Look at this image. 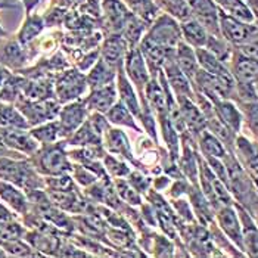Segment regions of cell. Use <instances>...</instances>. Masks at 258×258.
<instances>
[{
    "label": "cell",
    "instance_id": "6da1fadb",
    "mask_svg": "<svg viewBox=\"0 0 258 258\" xmlns=\"http://www.w3.org/2000/svg\"><path fill=\"white\" fill-rule=\"evenodd\" d=\"M223 161L227 171V189L235 204L243 207L255 217L258 213V192L254 180L242 167L233 152H229Z\"/></svg>",
    "mask_w": 258,
    "mask_h": 258
},
{
    "label": "cell",
    "instance_id": "7a4b0ae2",
    "mask_svg": "<svg viewBox=\"0 0 258 258\" xmlns=\"http://www.w3.org/2000/svg\"><path fill=\"white\" fill-rule=\"evenodd\" d=\"M227 67L236 81V103L257 100L255 87L258 86V60L233 47Z\"/></svg>",
    "mask_w": 258,
    "mask_h": 258
},
{
    "label": "cell",
    "instance_id": "3957f363",
    "mask_svg": "<svg viewBox=\"0 0 258 258\" xmlns=\"http://www.w3.org/2000/svg\"><path fill=\"white\" fill-rule=\"evenodd\" d=\"M0 179L18 186L25 194L44 189V177L34 168L30 158L0 157Z\"/></svg>",
    "mask_w": 258,
    "mask_h": 258
},
{
    "label": "cell",
    "instance_id": "277c9868",
    "mask_svg": "<svg viewBox=\"0 0 258 258\" xmlns=\"http://www.w3.org/2000/svg\"><path fill=\"white\" fill-rule=\"evenodd\" d=\"M28 158L43 177L59 176L73 171V161L68 157L65 140L40 145L39 149Z\"/></svg>",
    "mask_w": 258,
    "mask_h": 258
},
{
    "label": "cell",
    "instance_id": "5b68a950",
    "mask_svg": "<svg viewBox=\"0 0 258 258\" xmlns=\"http://www.w3.org/2000/svg\"><path fill=\"white\" fill-rule=\"evenodd\" d=\"M198 184L214 210H219L223 205H230L235 202L227 186L214 174L207 159L201 154H198Z\"/></svg>",
    "mask_w": 258,
    "mask_h": 258
},
{
    "label": "cell",
    "instance_id": "8992f818",
    "mask_svg": "<svg viewBox=\"0 0 258 258\" xmlns=\"http://www.w3.org/2000/svg\"><path fill=\"white\" fill-rule=\"evenodd\" d=\"M14 105L22 114V117L27 119L28 127H34L41 122L56 119L60 111V106H62L56 100V98L34 100L25 98L24 95H21L20 98L15 100Z\"/></svg>",
    "mask_w": 258,
    "mask_h": 258
},
{
    "label": "cell",
    "instance_id": "52a82bcc",
    "mask_svg": "<svg viewBox=\"0 0 258 258\" xmlns=\"http://www.w3.org/2000/svg\"><path fill=\"white\" fill-rule=\"evenodd\" d=\"M87 89L86 73L80 71L79 68L63 70L55 76V98L60 105L83 98Z\"/></svg>",
    "mask_w": 258,
    "mask_h": 258
},
{
    "label": "cell",
    "instance_id": "ba28073f",
    "mask_svg": "<svg viewBox=\"0 0 258 258\" xmlns=\"http://www.w3.org/2000/svg\"><path fill=\"white\" fill-rule=\"evenodd\" d=\"M145 36L161 46L170 47V49H176L177 44L183 40L180 21L165 12L159 14L158 17L149 24Z\"/></svg>",
    "mask_w": 258,
    "mask_h": 258
},
{
    "label": "cell",
    "instance_id": "9c48e42d",
    "mask_svg": "<svg viewBox=\"0 0 258 258\" xmlns=\"http://www.w3.org/2000/svg\"><path fill=\"white\" fill-rule=\"evenodd\" d=\"M220 34L229 44L233 47H239L251 40L258 33L257 22H246L238 20L219 9Z\"/></svg>",
    "mask_w": 258,
    "mask_h": 258
},
{
    "label": "cell",
    "instance_id": "30bf717a",
    "mask_svg": "<svg viewBox=\"0 0 258 258\" xmlns=\"http://www.w3.org/2000/svg\"><path fill=\"white\" fill-rule=\"evenodd\" d=\"M102 146L108 154H112L118 158L124 159L130 162L132 167H136V170H140L139 162L133 154L130 139L121 127L109 125L102 135Z\"/></svg>",
    "mask_w": 258,
    "mask_h": 258
},
{
    "label": "cell",
    "instance_id": "8fae6325",
    "mask_svg": "<svg viewBox=\"0 0 258 258\" xmlns=\"http://www.w3.org/2000/svg\"><path fill=\"white\" fill-rule=\"evenodd\" d=\"M89 115H90V111L84 102V98L63 103L60 106V111L58 114V118H56L59 122L60 139H68L87 119Z\"/></svg>",
    "mask_w": 258,
    "mask_h": 258
},
{
    "label": "cell",
    "instance_id": "7c38bea8",
    "mask_svg": "<svg viewBox=\"0 0 258 258\" xmlns=\"http://www.w3.org/2000/svg\"><path fill=\"white\" fill-rule=\"evenodd\" d=\"M122 67H124L125 76L132 81V84L135 86L139 98H142L143 92H145V87H146L148 81L151 79V74H149L146 62L143 59V55L140 52L139 46L128 47Z\"/></svg>",
    "mask_w": 258,
    "mask_h": 258
},
{
    "label": "cell",
    "instance_id": "4fadbf2b",
    "mask_svg": "<svg viewBox=\"0 0 258 258\" xmlns=\"http://www.w3.org/2000/svg\"><path fill=\"white\" fill-rule=\"evenodd\" d=\"M0 140L6 148L22 157H31L40 148V143L30 133V128L0 127Z\"/></svg>",
    "mask_w": 258,
    "mask_h": 258
},
{
    "label": "cell",
    "instance_id": "5bb4252c",
    "mask_svg": "<svg viewBox=\"0 0 258 258\" xmlns=\"http://www.w3.org/2000/svg\"><path fill=\"white\" fill-rule=\"evenodd\" d=\"M214 220H216L217 226L220 227V230L243 252L242 226H240V220H239V214L236 211L235 202L230 204V205H223V207H220L219 210H216Z\"/></svg>",
    "mask_w": 258,
    "mask_h": 258
},
{
    "label": "cell",
    "instance_id": "9a60e30c",
    "mask_svg": "<svg viewBox=\"0 0 258 258\" xmlns=\"http://www.w3.org/2000/svg\"><path fill=\"white\" fill-rule=\"evenodd\" d=\"M139 49L143 55V59L148 65L151 76H158L159 71H162L165 60L174 56V52H176V49L164 47L151 39H148L146 36H143L140 40Z\"/></svg>",
    "mask_w": 258,
    "mask_h": 258
},
{
    "label": "cell",
    "instance_id": "2e32d148",
    "mask_svg": "<svg viewBox=\"0 0 258 258\" xmlns=\"http://www.w3.org/2000/svg\"><path fill=\"white\" fill-rule=\"evenodd\" d=\"M162 73L165 76V80H167L171 92L174 93V98L187 96V98L195 99L194 84H192L190 80L184 76V73L180 70L179 65L174 60V56H171L170 59L165 60V63L162 67Z\"/></svg>",
    "mask_w": 258,
    "mask_h": 258
},
{
    "label": "cell",
    "instance_id": "e0dca14e",
    "mask_svg": "<svg viewBox=\"0 0 258 258\" xmlns=\"http://www.w3.org/2000/svg\"><path fill=\"white\" fill-rule=\"evenodd\" d=\"M192 11V18L202 24L210 34L221 36L220 34L219 8L214 0H189L187 2Z\"/></svg>",
    "mask_w": 258,
    "mask_h": 258
},
{
    "label": "cell",
    "instance_id": "ac0fdd59",
    "mask_svg": "<svg viewBox=\"0 0 258 258\" xmlns=\"http://www.w3.org/2000/svg\"><path fill=\"white\" fill-rule=\"evenodd\" d=\"M239 214L240 226H242V242H243V252L246 257L258 258V223L255 217L246 211L243 207L235 204Z\"/></svg>",
    "mask_w": 258,
    "mask_h": 258
},
{
    "label": "cell",
    "instance_id": "d6986e66",
    "mask_svg": "<svg viewBox=\"0 0 258 258\" xmlns=\"http://www.w3.org/2000/svg\"><path fill=\"white\" fill-rule=\"evenodd\" d=\"M127 50H128V44L119 33L106 34V37L103 39L99 47L100 58L108 65H111L117 70L124 63Z\"/></svg>",
    "mask_w": 258,
    "mask_h": 258
},
{
    "label": "cell",
    "instance_id": "ffe728a7",
    "mask_svg": "<svg viewBox=\"0 0 258 258\" xmlns=\"http://www.w3.org/2000/svg\"><path fill=\"white\" fill-rule=\"evenodd\" d=\"M176 100L179 103L180 112H181L183 119H184L186 130L197 140L199 135L204 130H207V121H205V117H204L201 108L195 102V99L187 98V96H180V98H176Z\"/></svg>",
    "mask_w": 258,
    "mask_h": 258
},
{
    "label": "cell",
    "instance_id": "44dd1931",
    "mask_svg": "<svg viewBox=\"0 0 258 258\" xmlns=\"http://www.w3.org/2000/svg\"><path fill=\"white\" fill-rule=\"evenodd\" d=\"M83 98H84V102L90 112L106 114V111L118 100L117 84L111 83V84H106L102 87L90 89V92Z\"/></svg>",
    "mask_w": 258,
    "mask_h": 258
},
{
    "label": "cell",
    "instance_id": "7402d4cb",
    "mask_svg": "<svg viewBox=\"0 0 258 258\" xmlns=\"http://www.w3.org/2000/svg\"><path fill=\"white\" fill-rule=\"evenodd\" d=\"M102 12H103V21L109 34L121 33L125 22L133 14L124 5L122 0H102Z\"/></svg>",
    "mask_w": 258,
    "mask_h": 258
},
{
    "label": "cell",
    "instance_id": "603a6c76",
    "mask_svg": "<svg viewBox=\"0 0 258 258\" xmlns=\"http://www.w3.org/2000/svg\"><path fill=\"white\" fill-rule=\"evenodd\" d=\"M0 201L20 217H24L31 210V204L27 194L18 186L2 179H0Z\"/></svg>",
    "mask_w": 258,
    "mask_h": 258
},
{
    "label": "cell",
    "instance_id": "cb8c5ba5",
    "mask_svg": "<svg viewBox=\"0 0 258 258\" xmlns=\"http://www.w3.org/2000/svg\"><path fill=\"white\" fill-rule=\"evenodd\" d=\"M30 59V53L27 50V46H22L18 40H8L0 47V65L12 70L20 71L22 70Z\"/></svg>",
    "mask_w": 258,
    "mask_h": 258
},
{
    "label": "cell",
    "instance_id": "d4e9b609",
    "mask_svg": "<svg viewBox=\"0 0 258 258\" xmlns=\"http://www.w3.org/2000/svg\"><path fill=\"white\" fill-rule=\"evenodd\" d=\"M214 112L233 133L239 135L243 132V114L235 100L216 99L211 102Z\"/></svg>",
    "mask_w": 258,
    "mask_h": 258
},
{
    "label": "cell",
    "instance_id": "484cf974",
    "mask_svg": "<svg viewBox=\"0 0 258 258\" xmlns=\"http://www.w3.org/2000/svg\"><path fill=\"white\" fill-rule=\"evenodd\" d=\"M186 198L189 199L190 207L194 210V214L197 217V221L202 226H208L210 223L214 221L216 216V210L213 208V205L210 204V201L204 195V192L201 190L199 184H190L189 192L186 195Z\"/></svg>",
    "mask_w": 258,
    "mask_h": 258
},
{
    "label": "cell",
    "instance_id": "4316f807",
    "mask_svg": "<svg viewBox=\"0 0 258 258\" xmlns=\"http://www.w3.org/2000/svg\"><path fill=\"white\" fill-rule=\"evenodd\" d=\"M115 84H117V90H118V99L133 112V115L136 118L139 119L140 109H142L139 95H138L135 86L132 84V81L125 76V71H124V67L122 65L117 70Z\"/></svg>",
    "mask_w": 258,
    "mask_h": 258
},
{
    "label": "cell",
    "instance_id": "83f0119b",
    "mask_svg": "<svg viewBox=\"0 0 258 258\" xmlns=\"http://www.w3.org/2000/svg\"><path fill=\"white\" fill-rule=\"evenodd\" d=\"M106 119L109 121L111 125H115V127H125V128H130L136 133H145L142 125L138 122V118L133 115V112L121 102V100H117L105 114Z\"/></svg>",
    "mask_w": 258,
    "mask_h": 258
},
{
    "label": "cell",
    "instance_id": "f1b7e54d",
    "mask_svg": "<svg viewBox=\"0 0 258 258\" xmlns=\"http://www.w3.org/2000/svg\"><path fill=\"white\" fill-rule=\"evenodd\" d=\"M174 60L179 65V68L184 73V76L190 81H194L195 74L198 73L199 63L197 58V52L192 46H189L186 41H180L174 52Z\"/></svg>",
    "mask_w": 258,
    "mask_h": 258
},
{
    "label": "cell",
    "instance_id": "f546056e",
    "mask_svg": "<svg viewBox=\"0 0 258 258\" xmlns=\"http://www.w3.org/2000/svg\"><path fill=\"white\" fill-rule=\"evenodd\" d=\"M67 146H77V148H84V146H99L102 145V135L98 133V130L93 127L90 119H87L80 125L79 128L68 138L65 139Z\"/></svg>",
    "mask_w": 258,
    "mask_h": 258
},
{
    "label": "cell",
    "instance_id": "4dcf8cb0",
    "mask_svg": "<svg viewBox=\"0 0 258 258\" xmlns=\"http://www.w3.org/2000/svg\"><path fill=\"white\" fill-rule=\"evenodd\" d=\"M180 28H181V39H183V41H186L194 49L205 47L207 46L210 33L195 18H189V20L181 21L180 22Z\"/></svg>",
    "mask_w": 258,
    "mask_h": 258
},
{
    "label": "cell",
    "instance_id": "1f68e13d",
    "mask_svg": "<svg viewBox=\"0 0 258 258\" xmlns=\"http://www.w3.org/2000/svg\"><path fill=\"white\" fill-rule=\"evenodd\" d=\"M86 77H87L89 90L96 89V87H102V86L115 83L117 68L108 65L102 58H99L95 62V65L89 70V73H86Z\"/></svg>",
    "mask_w": 258,
    "mask_h": 258
},
{
    "label": "cell",
    "instance_id": "d6a6232c",
    "mask_svg": "<svg viewBox=\"0 0 258 258\" xmlns=\"http://www.w3.org/2000/svg\"><path fill=\"white\" fill-rule=\"evenodd\" d=\"M197 145H198L199 154L202 157H213V158L224 159V157L229 154L227 148L224 143L213 135L210 130H204L198 138H197Z\"/></svg>",
    "mask_w": 258,
    "mask_h": 258
},
{
    "label": "cell",
    "instance_id": "836d02e7",
    "mask_svg": "<svg viewBox=\"0 0 258 258\" xmlns=\"http://www.w3.org/2000/svg\"><path fill=\"white\" fill-rule=\"evenodd\" d=\"M44 27H46L44 17H40L36 14H28L25 15V21L17 34V40L22 46H28L33 40L43 33Z\"/></svg>",
    "mask_w": 258,
    "mask_h": 258
},
{
    "label": "cell",
    "instance_id": "e575fe53",
    "mask_svg": "<svg viewBox=\"0 0 258 258\" xmlns=\"http://www.w3.org/2000/svg\"><path fill=\"white\" fill-rule=\"evenodd\" d=\"M148 27H149V24H146L138 15L132 14V17L125 22V25H124V28L121 30L119 34L125 39L128 47H135V46H139L140 40L145 36Z\"/></svg>",
    "mask_w": 258,
    "mask_h": 258
},
{
    "label": "cell",
    "instance_id": "d590c367",
    "mask_svg": "<svg viewBox=\"0 0 258 258\" xmlns=\"http://www.w3.org/2000/svg\"><path fill=\"white\" fill-rule=\"evenodd\" d=\"M30 133L40 145H49V143H55L58 140H62L58 119H50V121L41 122L39 125L30 127Z\"/></svg>",
    "mask_w": 258,
    "mask_h": 258
},
{
    "label": "cell",
    "instance_id": "8d00e7d4",
    "mask_svg": "<svg viewBox=\"0 0 258 258\" xmlns=\"http://www.w3.org/2000/svg\"><path fill=\"white\" fill-rule=\"evenodd\" d=\"M220 11L246 22H255V17L243 0H214Z\"/></svg>",
    "mask_w": 258,
    "mask_h": 258
},
{
    "label": "cell",
    "instance_id": "74e56055",
    "mask_svg": "<svg viewBox=\"0 0 258 258\" xmlns=\"http://www.w3.org/2000/svg\"><path fill=\"white\" fill-rule=\"evenodd\" d=\"M124 5L146 24H151L161 14V9L154 0H122Z\"/></svg>",
    "mask_w": 258,
    "mask_h": 258
},
{
    "label": "cell",
    "instance_id": "f35d334b",
    "mask_svg": "<svg viewBox=\"0 0 258 258\" xmlns=\"http://www.w3.org/2000/svg\"><path fill=\"white\" fill-rule=\"evenodd\" d=\"M0 127H17V128H30L27 119L22 117L14 103L0 100Z\"/></svg>",
    "mask_w": 258,
    "mask_h": 258
},
{
    "label": "cell",
    "instance_id": "ab89813d",
    "mask_svg": "<svg viewBox=\"0 0 258 258\" xmlns=\"http://www.w3.org/2000/svg\"><path fill=\"white\" fill-rule=\"evenodd\" d=\"M103 168L106 171V174L112 180L115 179H125L130 173H132V164L118 158L112 154H105L102 158Z\"/></svg>",
    "mask_w": 258,
    "mask_h": 258
},
{
    "label": "cell",
    "instance_id": "60d3db41",
    "mask_svg": "<svg viewBox=\"0 0 258 258\" xmlns=\"http://www.w3.org/2000/svg\"><path fill=\"white\" fill-rule=\"evenodd\" d=\"M149 252L154 257H177V245L164 233H154L149 245Z\"/></svg>",
    "mask_w": 258,
    "mask_h": 258
},
{
    "label": "cell",
    "instance_id": "b9f144b4",
    "mask_svg": "<svg viewBox=\"0 0 258 258\" xmlns=\"http://www.w3.org/2000/svg\"><path fill=\"white\" fill-rule=\"evenodd\" d=\"M165 14L174 17L177 21H186L192 18L190 6L186 0H154Z\"/></svg>",
    "mask_w": 258,
    "mask_h": 258
},
{
    "label": "cell",
    "instance_id": "7bdbcfd3",
    "mask_svg": "<svg viewBox=\"0 0 258 258\" xmlns=\"http://www.w3.org/2000/svg\"><path fill=\"white\" fill-rule=\"evenodd\" d=\"M114 181V187H115V192L118 195V198L125 202L127 205H132V207H136L139 208L140 205L145 202L143 201V195L138 192L128 181L127 179H115Z\"/></svg>",
    "mask_w": 258,
    "mask_h": 258
},
{
    "label": "cell",
    "instance_id": "ee69618b",
    "mask_svg": "<svg viewBox=\"0 0 258 258\" xmlns=\"http://www.w3.org/2000/svg\"><path fill=\"white\" fill-rule=\"evenodd\" d=\"M243 114V128H246L254 139L258 140V100L238 103Z\"/></svg>",
    "mask_w": 258,
    "mask_h": 258
},
{
    "label": "cell",
    "instance_id": "f6af8a7d",
    "mask_svg": "<svg viewBox=\"0 0 258 258\" xmlns=\"http://www.w3.org/2000/svg\"><path fill=\"white\" fill-rule=\"evenodd\" d=\"M170 204H171V208H173L174 214L177 216L180 223H187V224L189 223H198L195 214H194V210L190 207V202L186 197L170 199Z\"/></svg>",
    "mask_w": 258,
    "mask_h": 258
},
{
    "label": "cell",
    "instance_id": "bcb514c9",
    "mask_svg": "<svg viewBox=\"0 0 258 258\" xmlns=\"http://www.w3.org/2000/svg\"><path fill=\"white\" fill-rule=\"evenodd\" d=\"M71 176H73V179L76 180V183L81 186V187H89V186H92L95 181H98L99 177L95 174V173H92L89 168H86L84 165H81V164H74L73 162V171H71Z\"/></svg>",
    "mask_w": 258,
    "mask_h": 258
},
{
    "label": "cell",
    "instance_id": "7dc6e473",
    "mask_svg": "<svg viewBox=\"0 0 258 258\" xmlns=\"http://www.w3.org/2000/svg\"><path fill=\"white\" fill-rule=\"evenodd\" d=\"M127 181L138 190L140 192L143 197H145V194L151 189V184H152V177L149 176V174H146V173H143V171H140V170H132V173L125 177Z\"/></svg>",
    "mask_w": 258,
    "mask_h": 258
},
{
    "label": "cell",
    "instance_id": "c3c4849f",
    "mask_svg": "<svg viewBox=\"0 0 258 258\" xmlns=\"http://www.w3.org/2000/svg\"><path fill=\"white\" fill-rule=\"evenodd\" d=\"M190 181L186 179V177H177V179H173L170 187L167 189V195L170 199L176 198H183L187 195L189 192V187H190Z\"/></svg>",
    "mask_w": 258,
    "mask_h": 258
},
{
    "label": "cell",
    "instance_id": "681fc988",
    "mask_svg": "<svg viewBox=\"0 0 258 258\" xmlns=\"http://www.w3.org/2000/svg\"><path fill=\"white\" fill-rule=\"evenodd\" d=\"M235 49H238L239 52H242V53H245V55H248V56L258 60V33L252 39L248 40L245 44H242L239 47H235Z\"/></svg>",
    "mask_w": 258,
    "mask_h": 258
},
{
    "label": "cell",
    "instance_id": "f907efd6",
    "mask_svg": "<svg viewBox=\"0 0 258 258\" xmlns=\"http://www.w3.org/2000/svg\"><path fill=\"white\" fill-rule=\"evenodd\" d=\"M171 181H173V179H171L170 176H167L165 173H164V174L161 173L157 177H152V184H151V187L155 189V190H158V192H164V190H167V189L170 187Z\"/></svg>",
    "mask_w": 258,
    "mask_h": 258
},
{
    "label": "cell",
    "instance_id": "816d5d0a",
    "mask_svg": "<svg viewBox=\"0 0 258 258\" xmlns=\"http://www.w3.org/2000/svg\"><path fill=\"white\" fill-rule=\"evenodd\" d=\"M11 219H17V214L9 210L2 201H0V220H11Z\"/></svg>",
    "mask_w": 258,
    "mask_h": 258
},
{
    "label": "cell",
    "instance_id": "f5cc1de1",
    "mask_svg": "<svg viewBox=\"0 0 258 258\" xmlns=\"http://www.w3.org/2000/svg\"><path fill=\"white\" fill-rule=\"evenodd\" d=\"M6 8H15V3L11 0H0V9H6ZM5 37H8V33L0 25V39H5Z\"/></svg>",
    "mask_w": 258,
    "mask_h": 258
},
{
    "label": "cell",
    "instance_id": "db71d44e",
    "mask_svg": "<svg viewBox=\"0 0 258 258\" xmlns=\"http://www.w3.org/2000/svg\"><path fill=\"white\" fill-rule=\"evenodd\" d=\"M21 2H22V5H24L25 15H28V14H31V12L36 9V6L39 5L41 0H21Z\"/></svg>",
    "mask_w": 258,
    "mask_h": 258
},
{
    "label": "cell",
    "instance_id": "11a10c76",
    "mask_svg": "<svg viewBox=\"0 0 258 258\" xmlns=\"http://www.w3.org/2000/svg\"><path fill=\"white\" fill-rule=\"evenodd\" d=\"M80 2H83V0H56V6L67 9V8H71V6L77 5Z\"/></svg>",
    "mask_w": 258,
    "mask_h": 258
},
{
    "label": "cell",
    "instance_id": "9f6ffc18",
    "mask_svg": "<svg viewBox=\"0 0 258 258\" xmlns=\"http://www.w3.org/2000/svg\"><path fill=\"white\" fill-rule=\"evenodd\" d=\"M254 180V184H255V187H257V192H258V177L257 179H252Z\"/></svg>",
    "mask_w": 258,
    "mask_h": 258
},
{
    "label": "cell",
    "instance_id": "6f0895ef",
    "mask_svg": "<svg viewBox=\"0 0 258 258\" xmlns=\"http://www.w3.org/2000/svg\"><path fill=\"white\" fill-rule=\"evenodd\" d=\"M255 92H257V100H258V86L255 87Z\"/></svg>",
    "mask_w": 258,
    "mask_h": 258
},
{
    "label": "cell",
    "instance_id": "680465c9",
    "mask_svg": "<svg viewBox=\"0 0 258 258\" xmlns=\"http://www.w3.org/2000/svg\"><path fill=\"white\" fill-rule=\"evenodd\" d=\"M186 2H189V0H186Z\"/></svg>",
    "mask_w": 258,
    "mask_h": 258
}]
</instances>
